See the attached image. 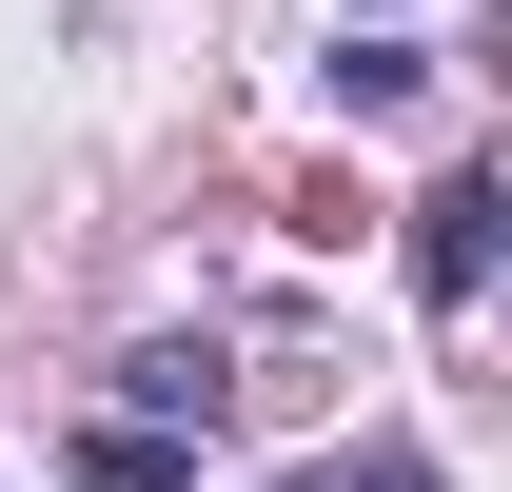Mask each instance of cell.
Masks as SVG:
<instances>
[{
  "label": "cell",
  "instance_id": "cell-1",
  "mask_svg": "<svg viewBox=\"0 0 512 492\" xmlns=\"http://www.w3.org/2000/svg\"><path fill=\"white\" fill-rule=\"evenodd\" d=\"M414 296H434V315L493 296V178H434V197H414Z\"/></svg>",
  "mask_w": 512,
  "mask_h": 492
},
{
  "label": "cell",
  "instance_id": "cell-2",
  "mask_svg": "<svg viewBox=\"0 0 512 492\" xmlns=\"http://www.w3.org/2000/svg\"><path fill=\"white\" fill-rule=\"evenodd\" d=\"M79 473H99V492H197V433H178V414H138V394H119V414L79 433Z\"/></svg>",
  "mask_w": 512,
  "mask_h": 492
},
{
  "label": "cell",
  "instance_id": "cell-3",
  "mask_svg": "<svg viewBox=\"0 0 512 492\" xmlns=\"http://www.w3.org/2000/svg\"><path fill=\"white\" fill-rule=\"evenodd\" d=\"M119 394H138V414H178V433H217V355H197V335H158Z\"/></svg>",
  "mask_w": 512,
  "mask_h": 492
},
{
  "label": "cell",
  "instance_id": "cell-4",
  "mask_svg": "<svg viewBox=\"0 0 512 492\" xmlns=\"http://www.w3.org/2000/svg\"><path fill=\"white\" fill-rule=\"evenodd\" d=\"M316 492H453L434 453H355V473H316Z\"/></svg>",
  "mask_w": 512,
  "mask_h": 492
},
{
  "label": "cell",
  "instance_id": "cell-5",
  "mask_svg": "<svg viewBox=\"0 0 512 492\" xmlns=\"http://www.w3.org/2000/svg\"><path fill=\"white\" fill-rule=\"evenodd\" d=\"M355 20H394V0H355Z\"/></svg>",
  "mask_w": 512,
  "mask_h": 492
}]
</instances>
